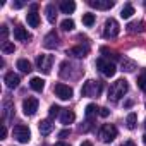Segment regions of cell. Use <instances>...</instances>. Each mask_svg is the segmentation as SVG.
Returning <instances> with one entry per match:
<instances>
[{
    "label": "cell",
    "instance_id": "1",
    "mask_svg": "<svg viewBox=\"0 0 146 146\" xmlns=\"http://www.w3.org/2000/svg\"><path fill=\"white\" fill-rule=\"evenodd\" d=\"M127 91H129V83L125 79H117L108 90V100L110 102H119Z\"/></svg>",
    "mask_w": 146,
    "mask_h": 146
},
{
    "label": "cell",
    "instance_id": "2",
    "mask_svg": "<svg viewBox=\"0 0 146 146\" xmlns=\"http://www.w3.org/2000/svg\"><path fill=\"white\" fill-rule=\"evenodd\" d=\"M102 90H103V84H102L100 81L90 79V81H86V83L83 84L81 95H83V96H88V98H95V96H100Z\"/></svg>",
    "mask_w": 146,
    "mask_h": 146
},
{
    "label": "cell",
    "instance_id": "3",
    "mask_svg": "<svg viewBox=\"0 0 146 146\" xmlns=\"http://www.w3.org/2000/svg\"><path fill=\"white\" fill-rule=\"evenodd\" d=\"M98 134H100V139L103 143H112L117 137V127L113 124H105V125H102Z\"/></svg>",
    "mask_w": 146,
    "mask_h": 146
},
{
    "label": "cell",
    "instance_id": "4",
    "mask_svg": "<svg viewBox=\"0 0 146 146\" xmlns=\"http://www.w3.org/2000/svg\"><path fill=\"white\" fill-rule=\"evenodd\" d=\"M96 67L102 70V74L107 76V78H112V76L115 74V70H117V67H115L110 60H107L105 57H100V58L96 60Z\"/></svg>",
    "mask_w": 146,
    "mask_h": 146
},
{
    "label": "cell",
    "instance_id": "5",
    "mask_svg": "<svg viewBox=\"0 0 146 146\" xmlns=\"http://www.w3.org/2000/svg\"><path fill=\"white\" fill-rule=\"evenodd\" d=\"M119 31H120V28H119V23L115 21V19H107L105 21V28H103V36L107 38V40H112V38H117V35H119Z\"/></svg>",
    "mask_w": 146,
    "mask_h": 146
},
{
    "label": "cell",
    "instance_id": "6",
    "mask_svg": "<svg viewBox=\"0 0 146 146\" xmlns=\"http://www.w3.org/2000/svg\"><path fill=\"white\" fill-rule=\"evenodd\" d=\"M12 134H14V137H16L19 143H29V139H31V131H29V127H28V125H23V124L16 125L14 131H12Z\"/></svg>",
    "mask_w": 146,
    "mask_h": 146
},
{
    "label": "cell",
    "instance_id": "7",
    "mask_svg": "<svg viewBox=\"0 0 146 146\" xmlns=\"http://www.w3.org/2000/svg\"><path fill=\"white\" fill-rule=\"evenodd\" d=\"M52 64H53L52 55H38V58H36V65L43 74H50L52 72Z\"/></svg>",
    "mask_w": 146,
    "mask_h": 146
},
{
    "label": "cell",
    "instance_id": "8",
    "mask_svg": "<svg viewBox=\"0 0 146 146\" xmlns=\"http://www.w3.org/2000/svg\"><path fill=\"white\" fill-rule=\"evenodd\" d=\"M53 91H55V95H57L60 100H70V98H72V93H74L70 86H67V84H64V83L55 84Z\"/></svg>",
    "mask_w": 146,
    "mask_h": 146
},
{
    "label": "cell",
    "instance_id": "9",
    "mask_svg": "<svg viewBox=\"0 0 146 146\" xmlns=\"http://www.w3.org/2000/svg\"><path fill=\"white\" fill-rule=\"evenodd\" d=\"M23 110H24V115H28V117L35 115L36 110H38V100L33 98V96L26 98V100L23 102Z\"/></svg>",
    "mask_w": 146,
    "mask_h": 146
},
{
    "label": "cell",
    "instance_id": "10",
    "mask_svg": "<svg viewBox=\"0 0 146 146\" xmlns=\"http://www.w3.org/2000/svg\"><path fill=\"white\" fill-rule=\"evenodd\" d=\"M88 4L95 9H100V11H107V9H112L115 5L113 0H88Z\"/></svg>",
    "mask_w": 146,
    "mask_h": 146
},
{
    "label": "cell",
    "instance_id": "11",
    "mask_svg": "<svg viewBox=\"0 0 146 146\" xmlns=\"http://www.w3.org/2000/svg\"><path fill=\"white\" fill-rule=\"evenodd\" d=\"M43 46H45V48H57V46H58V36H57L55 31H50V33L45 36Z\"/></svg>",
    "mask_w": 146,
    "mask_h": 146
},
{
    "label": "cell",
    "instance_id": "12",
    "mask_svg": "<svg viewBox=\"0 0 146 146\" xmlns=\"http://www.w3.org/2000/svg\"><path fill=\"white\" fill-rule=\"evenodd\" d=\"M4 81H5V86H7V88H11V90L17 88V86H19V83H21L19 76H17V74H14V72H7L5 78H4Z\"/></svg>",
    "mask_w": 146,
    "mask_h": 146
},
{
    "label": "cell",
    "instance_id": "13",
    "mask_svg": "<svg viewBox=\"0 0 146 146\" xmlns=\"http://www.w3.org/2000/svg\"><path fill=\"white\" fill-rule=\"evenodd\" d=\"M14 38H16L17 41H28V40H31V35H29L23 26H16V28H14Z\"/></svg>",
    "mask_w": 146,
    "mask_h": 146
},
{
    "label": "cell",
    "instance_id": "14",
    "mask_svg": "<svg viewBox=\"0 0 146 146\" xmlns=\"http://www.w3.org/2000/svg\"><path fill=\"white\" fill-rule=\"evenodd\" d=\"M74 120H76V113L72 112V110H64V112H62L60 122H62L64 125H69V124H72Z\"/></svg>",
    "mask_w": 146,
    "mask_h": 146
},
{
    "label": "cell",
    "instance_id": "15",
    "mask_svg": "<svg viewBox=\"0 0 146 146\" xmlns=\"http://www.w3.org/2000/svg\"><path fill=\"white\" fill-rule=\"evenodd\" d=\"M26 21H28V24H29L31 28H38V26H40V16H38V12H36V11L28 12V14H26Z\"/></svg>",
    "mask_w": 146,
    "mask_h": 146
},
{
    "label": "cell",
    "instance_id": "16",
    "mask_svg": "<svg viewBox=\"0 0 146 146\" xmlns=\"http://www.w3.org/2000/svg\"><path fill=\"white\" fill-rule=\"evenodd\" d=\"M14 105H12V102H4V112H2V115H4V120H11L14 115Z\"/></svg>",
    "mask_w": 146,
    "mask_h": 146
},
{
    "label": "cell",
    "instance_id": "17",
    "mask_svg": "<svg viewBox=\"0 0 146 146\" xmlns=\"http://www.w3.org/2000/svg\"><path fill=\"white\" fill-rule=\"evenodd\" d=\"M84 113H86V119L88 120H93L98 113H100V108L95 105V103H90V105H86V110H84Z\"/></svg>",
    "mask_w": 146,
    "mask_h": 146
},
{
    "label": "cell",
    "instance_id": "18",
    "mask_svg": "<svg viewBox=\"0 0 146 146\" xmlns=\"http://www.w3.org/2000/svg\"><path fill=\"white\" fill-rule=\"evenodd\" d=\"M60 11L64 14H72L76 11V4L72 0H64V2H60Z\"/></svg>",
    "mask_w": 146,
    "mask_h": 146
},
{
    "label": "cell",
    "instance_id": "19",
    "mask_svg": "<svg viewBox=\"0 0 146 146\" xmlns=\"http://www.w3.org/2000/svg\"><path fill=\"white\" fill-rule=\"evenodd\" d=\"M40 132L43 134V136H48L50 132H52V129H53V124H52V120H48V119H45V120H41L40 122Z\"/></svg>",
    "mask_w": 146,
    "mask_h": 146
},
{
    "label": "cell",
    "instance_id": "20",
    "mask_svg": "<svg viewBox=\"0 0 146 146\" xmlns=\"http://www.w3.org/2000/svg\"><path fill=\"white\" fill-rule=\"evenodd\" d=\"M86 53H88V46H74V48H70L69 50V55H74V57H78V58H83V57H86Z\"/></svg>",
    "mask_w": 146,
    "mask_h": 146
},
{
    "label": "cell",
    "instance_id": "21",
    "mask_svg": "<svg viewBox=\"0 0 146 146\" xmlns=\"http://www.w3.org/2000/svg\"><path fill=\"white\" fill-rule=\"evenodd\" d=\"M29 86H31L35 91H43V88H45V81H43L41 78H31Z\"/></svg>",
    "mask_w": 146,
    "mask_h": 146
},
{
    "label": "cell",
    "instance_id": "22",
    "mask_svg": "<svg viewBox=\"0 0 146 146\" xmlns=\"http://www.w3.org/2000/svg\"><path fill=\"white\" fill-rule=\"evenodd\" d=\"M45 11H46V19H48V23H55V19H57V9H55V5H53V4H48Z\"/></svg>",
    "mask_w": 146,
    "mask_h": 146
},
{
    "label": "cell",
    "instance_id": "23",
    "mask_svg": "<svg viewBox=\"0 0 146 146\" xmlns=\"http://www.w3.org/2000/svg\"><path fill=\"white\" fill-rule=\"evenodd\" d=\"M17 69L23 70V72H26V74L33 70V69H31V62L26 60V58H19V60H17Z\"/></svg>",
    "mask_w": 146,
    "mask_h": 146
},
{
    "label": "cell",
    "instance_id": "24",
    "mask_svg": "<svg viewBox=\"0 0 146 146\" xmlns=\"http://www.w3.org/2000/svg\"><path fill=\"white\" fill-rule=\"evenodd\" d=\"M132 14H134V7H132V4H125V5L122 7V11H120V17H122V19H129Z\"/></svg>",
    "mask_w": 146,
    "mask_h": 146
},
{
    "label": "cell",
    "instance_id": "25",
    "mask_svg": "<svg viewBox=\"0 0 146 146\" xmlns=\"http://www.w3.org/2000/svg\"><path fill=\"white\" fill-rule=\"evenodd\" d=\"M127 29H129V33H143V31H144V23H143V21H139V23H131V24L127 26Z\"/></svg>",
    "mask_w": 146,
    "mask_h": 146
},
{
    "label": "cell",
    "instance_id": "26",
    "mask_svg": "<svg viewBox=\"0 0 146 146\" xmlns=\"http://www.w3.org/2000/svg\"><path fill=\"white\" fill-rule=\"evenodd\" d=\"M136 124H137V115L134 113V112H131L129 115H127V119H125V125H127V129H136Z\"/></svg>",
    "mask_w": 146,
    "mask_h": 146
},
{
    "label": "cell",
    "instance_id": "27",
    "mask_svg": "<svg viewBox=\"0 0 146 146\" xmlns=\"http://www.w3.org/2000/svg\"><path fill=\"white\" fill-rule=\"evenodd\" d=\"M120 64H122V70H125V72H132L136 69V62H132L129 58H122Z\"/></svg>",
    "mask_w": 146,
    "mask_h": 146
},
{
    "label": "cell",
    "instance_id": "28",
    "mask_svg": "<svg viewBox=\"0 0 146 146\" xmlns=\"http://www.w3.org/2000/svg\"><path fill=\"white\" fill-rule=\"evenodd\" d=\"M83 24L84 26H93L95 24V14H91V12H88V14H83Z\"/></svg>",
    "mask_w": 146,
    "mask_h": 146
},
{
    "label": "cell",
    "instance_id": "29",
    "mask_svg": "<svg viewBox=\"0 0 146 146\" xmlns=\"http://www.w3.org/2000/svg\"><path fill=\"white\" fill-rule=\"evenodd\" d=\"M60 26H62L64 31H72V29H74V21H72V19H64Z\"/></svg>",
    "mask_w": 146,
    "mask_h": 146
},
{
    "label": "cell",
    "instance_id": "30",
    "mask_svg": "<svg viewBox=\"0 0 146 146\" xmlns=\"http://www.w3.org/2000/svg\"><path fill=\"white\" fill-rule=\"evenodd\" d=\"M137 86H139V90H141V91H144V93H146V72H143V74L137 78Z\"/></svg>",
    "mask_w": 146,
    "mask_h": 146
},
{
    "label": "cell",
    "instance_id": "31",
    "mask_svg": "<svg viewBox=\"0 0 146 146\" xmlns=\"http://www.w3.org/2000/svg\"><path fill=\"white\" fill-rule=\"evenodd\" d=\"M14 50H16L14 43H11V41L2 43V52H4V53H14Z\"/></svg>",
    "mask_w": 146,
    "mask_h": 146
},
{
    "label": "cell",
    "instance_id": "32",
    "mask_svg": "<svg viewBox=\"0 0 146 146\" xmlns=\"http://www.w3.org/2000/svg\"><path fill=\"white\" fill-rule=\"evenodd\" d=\"M60 110H62V108H60L58 105H52L50 110H48V113H50V117H57V115L60 113Z\"/></svg>",
    "mask_w": 146,
    "mask_h": 146
},
{
    "label": "cell",
    "instance_id": "33",
    "mask_svg": "<svg viewBox=\"0 0 146 146\" xmlns=\"http://www.w3.org/2000/svg\"><path fill=\"white\" fill-rule=\"evenodd\" d=\"M7 35H9V28L4 24V26H2V43H5V40H7Z\"/></svg>",
    "mask_w": 146,
    "mask_h": 146
},
{
    "label": "cell",
    "instance_id": "34",
    "mask_svg": "<svg viewBox=\"0 0 146 146\" xmlns=\"http://www.w3.org/2000/svg\"><path fill=\"white\" fill-rule=\"evenodd\" d=\"M90 129H91V120H86V122L81 125V131H83V132H88Z\"/></svg>",
    "mask_w": 146,
    "mask_h": 146
},
{
    "label": "cell",
    "instance_id": "35",
    "mask_svg": "<svg viewBox=\"0 0 146 146\" xmlns=\"http://www.w3.org/2000/svg\"><path fill=\"white\" fill-rule=\"evenodd\" d=\"M100 115H102V117H108V115H110V110L103 107V108H100Z\"/></svg>",
    "mask_w": 146,
    "mask_h": 146
},
{
    "label": "cell",
    "instance_id": "36",
    "mask_svg": "<svg viewBox=\"0 0 146 146\" xmlns=\"http://www.w3.org/2000/svg\"><path fill=\"white\" fill-rule=\"evenodd\" d=\"M69 134H70V129H64V131L58 132V137H67Z\"/></svg>",
    "mask_w": 146,
    "mask_h": 146
},
{
    "label": "cell",
    "instance_id": "37",
    "mask_svg": "<svg viewBox=\"0 0 146 146\" xmlns=\"http://www.w3.org/2000/svg\"><path fill=\"white\" fill-rule=\"evenodd\" d=\"M5 136H7V129H5V125H2V131H0V139H5Z\"/></svg>",
    "mask_w": 146,
    "mask_h": 146
},
{
    "label": "cell",
    "instance_id": "38",
    "mask_svg": "<svg viewBox=\"0 0 146 146\" xmlns=\"http://www.w3.org/2000/svg\"><path fill=\"white\" fill-rule=\"evenodd\" d=\"M12 7H14V9H21V7H24V2H14Z\"/></svg>",
    "mask_w": 146,
    "mask_h": 146
},
{
    "label": "cell",
    "instance_id": "39",
    "mask_svg": "<svg viewBox=\"0 0 146 146\" xmlns=\"http://www.w3.org/2000/svg\"><path fill=\"white\" fill-rule=\"evenodd\" d=\"M120 146H136V143H134V141H124Z\"/></svg>",
    "mask_w": 146,
    "mask_h": 146
},
{
    "label": "cell",
    "instance_id": "40",
    "mask_svg": "<svg viewBox=\"0 0 146 146\" xmlns=\"http://www.w3.org/2000/svg\"><path fill=\"white\" fill-rule=\"evenodd\" d=\"M55 146H70V144H67V143H64V141H60V143H57Z\"/></svg>",
    "mask_w": 146,
    "mask_h": 146
},
{
    "label": "cell",
    "instance_id": "41",
    "mask_svg": "<svg viewBox=\"0 0 146 146\" xmlns=\"http://www.w3.org/2000/svg\"><path fill=\"white\" fill-rule=\"evenodd\" d=\"M81 146H93V143H90V141H83Z\"/></svg>",
    "mask_w": 146,
    "mask_h": 146
},
{
    "label": "cell",
    "instance_id": "42",
    "mask_svg": "<svg viewBox=\"0 0 146 146\" xmlns=\"http://www.w3.org/2000/svg\"><path fill=\"white\" fill-rule=\"evenodd\" d=\"M143 143H144V144H146V134H144V136H143Z\"/></svg>",
    "mask_w": 146,
    "mask_h": 146
},
{
    "label": "cell",
    "instance_id": "43",
    "mask_svg": "<svg viewBox=\"0 0 146 146\" xmlns=\"http://www.w3.org/2000/svg\"><path fill=\"white\" fill-rule=\"evenodd\" d=\"M144 127H146V119H144Z\"/></svg>",
    "mask_w": 146,
    "mask_h": 146
}]
</instances>
